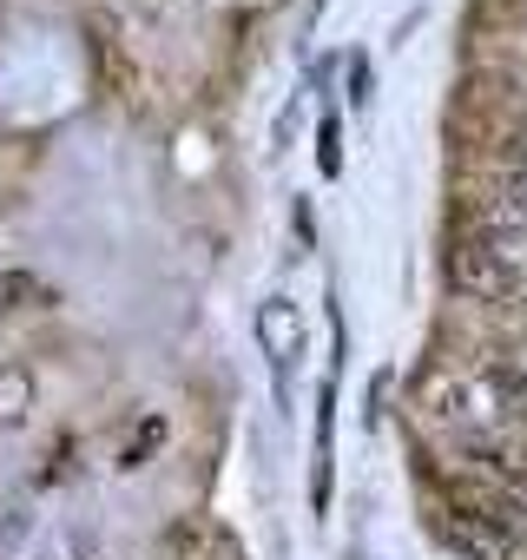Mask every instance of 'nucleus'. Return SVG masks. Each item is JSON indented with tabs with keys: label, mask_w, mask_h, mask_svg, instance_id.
<instances>
[{
	"label": "nucleus",
	"mask_w": 527,
	"mask_h": 560,
	"mask_svg": "<svg viewBox=\"0 0 527 560\" xmlns=\"http://www.w3.org/2000/svg\"><path fill=\"white\" fill-rule=\"evenodd\" d=\"M461 468L481 475L488 488L527 501V448H520V442H507V435H494V429H475V435H461Z\"/></svg>",
	"instance_id": "nucleus-1"
},
{
	"label": "nucleus",
	"mask_w": 527,
	"mask_h": 560,
	"mask_svg": "<svg viewBox=\"0 0 527 560\" xmlns=\"http://www.w3.org/2000/svg\"><path fill=\"white\" fill-rule=\"evenodd\" d=\"M257 337H264V350H271L278 376L291 383V363L304 357V317H297V304L291 298H271V304L257 311Z\"/></svg>",
	"instance_id": "nucleus-2"
},
{
	"label": "nucleus",
	"mask_w": 527,
	"mask_h": 560,
	"mask_svg": "<svg viewBox=\"0 0 527 560\" xmlns=\"http://www.w3.org/2000/svg\"><path fill=\"white\" fill-rule=\"evenodd\" d=\"M475 376L488 383V402H494L520 435H527V357H514V350H507V357H488Z\"/></svg>",
	"instance_id": "nucleus-3"
},
{
	"label": "nucleus",
	"mask_w": 527,
	"mask_h": 560,
	"mask_svg": "<svg viewBox=\"0 0 527 560\" xmlns=\"http://www.w3.org/2000/svg\"><path fill=\"white\" fill-rule=\"evenodd\" d=\"M40 402V383H34V363L21 357H0V429H21Z\"/></svg>",
	"instance_id": "nucleus-4"
},
{
	"label": "nucleus",
	"mask_w": 527,
	"mask_h": 560,
	"mask_svg": "<svg viewBox=\"0 0 527 560\" xmlns=\"http://www.w3.org/2000/svg\"><path fill=\"white\" fill-rule=\"evenodd\" d=\"M165 442V416H145L132 435H126V448H119V468H145V455Z\"/></svg>",
	"instance_id": "nucleus-5"
},
{
	"label": "nucleus",
	"mask_w": 527,
	"mask_h": 560,
	"mask_svg": "<svg viewBox=\"0 0 527 560\" xmlns=\"http://www.w3.org/2000/svg\"><path fill=\"white\" fill-rule=\"evenodd\" d=\"M507 317H514V343H520L514 357H527V298H514V304H507Z\"/></svg>",
	"instance_id": "nucleus-6"
}]
</instances>
